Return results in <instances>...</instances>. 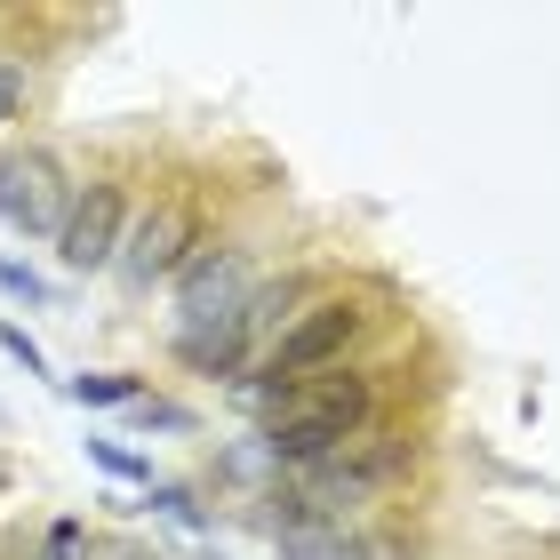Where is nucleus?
I'll return each instance as SVG.
<instances>
[{
    "label": "nucleus",
    "instance_id": "nucleus-14",
    "mask_svg": "<svg viewBox=\"0 0 560 560\" xmlns=\"http://www.w3.org/2000/svg\"><path fill=\"white\" fill-rule=\"evenodd\" d=\"M0 352H9V361H16L24 376H48V352H40L33 337H24V328H16V320H0Z\"/></svg>",
    "mask_w": 560,
    "mask_h": 560
},
{
    "label": "nucleus",
    "instance_id": "nucleus-7",
    "mask_svg": "<svg viewBox=\"0 0 560 560\" xmlns=\"http://www.w3.org/2000/svg\"><path fill=\"white\" fill-rule=\"evenodd\" d=\"M176 361L200 369V376H233L248 361V304L224 313V320H185L176 328Z\"/></svg>",
    "mask_w": 560,
    "mask_h": 560
},
{
    "label": "nucleus",
    "instance_id": "nucleus-17",
    "mask_svg": "<svg viewBox=\"0 0 560 560\" xmlns=\"http://www.w3.org/2000/svg\"><path fill=\"white\" fill-rule=\"evenodd\" d=\"M129 560H144V552H129Z\"/></svg>",
    "mask_w": 560,
    "mask_h": 560
},
{
    "label": "nucleus",
    "instance_id": "nucleus-5",
    "mask_svg": "<svg viewBox=\"0 0 560 560\" xmlns=\"http://www.w3.org/2000/svg\"><path fill=\"white\" fill-rule=\"evenodd\" d=\"M248 296H257V265H248V248L200 241L185 257V272H176V328H185V320H224V313H241Z\"/></svg>",
    "mask_w": 560,
    "mask_h": 560
},
{
    "label": "nucleus",
    "instance_id": "nucleus-8",
    "mask_svg": "<svg viewBox=\"0 0 560 560\" xmlns=\"http://www.w3.org/2000/svg\"><path fill=\"white\" fill-rule=\"evenodd\" d=\"M280 560H385L376 545L345 537V521H280Z\"/></svg>",
    "mask_w": 560,
    "mask_h": 560
},
{
    "label": "nucleus",
    "instance_id": "nucleus-15",
    "mask_svg": "<svg viewBox=\"0 0 560 560\" xmlns=\"http://www.w3.org/2000/svg\"><path fill=\"white\" fill-rule=\"evenodd\" d=\"M137 417H144L152 432H192V417L176 409V400H137Z\"/></svg>",
    "mask_w": 560,
    "mask_h": 560
},
{
    "label": "nucleus",
    "instance_id": "nucleus-11",
    "mask_svg": "<svg viewBox=\"0 0 560 560\" xmlns=\"http://www.w3.org/2000/svg\"><path fill=\"white\" fill-rule=\"evenodd\" d=\"M89 456H96V465H105L113 480H144V489H152V465H144L137 448H120V441H89Z\"/></svg>",
    "mask_w": 560,
    "mask_h": 560
},
{
    "label": "nucleus",
    "instance_id": "nucleus-13",
    "mask_svg": "<svg viewBox=\"0 0 560 560\" xmlns=\"http://www.w3.org/2000/svg\"><path fill=\"white\" fill-rule=\"evenodd\" d=\"M0 289H9L16 304H33V313H40V304H48V280H40L33 265H16V257H0Z\"/></svg>",
    "mask_w": 560,
    "mask_h": 560
},
{
    "label": "nucleus",
    "instance_id": "nucleus-12",
    "mask_svg": "<svg viewBox=\"0 0 560 560\" xmlns=\"http://www.w3.org/2000/svg\"><path fill=\"white\" fill-rule=\"evenodd\" d=\"M33 560H89V521H57V528L40 537Z\"/></svg>",
    "mask_w": 560,
    "mask_h": 560
},
{
    "label": "nucleus",
    "instance_id": "nucleus-16",
    "mask_svg": "<svg viewBox=\"0 0 560 560\" xmlns=\"http://www.w3.org/2000/svg\"><path fill=\"white\" fill-rule=\"evenodd\" d=\"M24 105V65H0V120Z\"/></svg>",
    "mask_w": 560,
    "mask_h": 560
},
{
    "label": "nucleus",
    "instance_id": "nucleus-6",
    "mask_svg": "<svg viewBox=\"0 0 560 560\" xmlns=\"http://www.w3.org/2000/svg\"><path fill=\"white\" fill-rule=\"evenodd\" d=\"M120 241H129V192L96 176V185H81L65 233H57V265H65V272H105V265L120 257Z\"/></svg>",
    "mask_w": 560,
    "mask_h": 560
},
{
    "label": "nucleus",
    "instance_id": "nucleus-4",
    "mask_svg": "<svg viewBox=\"0 0 560 560\" xmlns=\"http://www.w3.org/2000/svg\"><path fill=\"white\" fill-rule=\"evenodd\" d=\"M209 241L192 224V209L185 200H152V209L129 224V241H120V257H113V272L129 280V289H152V280H176L185 272V257Z\"/></svg>",
    "mask_w": 560,
    "mask_h": 560
},
{
    "label": "nucleus",
    "instance_id": "nucleus-10",
    "mask_svg": "<svg viewBox=\"0 0 560 560\" xmlns=\"http://www.w3.org/2000/svg\"><path fill=\"white\" fill-rule=\"evenodd\" d=\"M144 504H152V513H168L176 528H209V513H200V497H192V489H168V480H152Z\"/></svg>",
    "mask_w": 560,
    "mask_h": 560
},
{
    "label": "nucleus",
    "instance_id": "nucleus-1",
    "mask_svg": "<svg viewBox=\"0 0 560 560\" xmlns=\"http://www.w3.org/2000/svg\"><path fill=\"white\" fill-rule=\"evenodd\" d=\"M376 424V376L369 369H328V376H304V385L272 393V424H265V456L272 465H320L328 448H345L352 432Z\"/></svg>",
    "mask_w": 560,
    "mask_h": 560
},
{
    "label": "nucleus",
    "instance_id": "nucleus-3",
    "mask_svg": "<svg viewBox=\"0 0 560 560\" xmlns=\"http://www.w3.org/2000/svg\"><path fill=\"white\" fill-rule=\"evenodd\" d=\"M361 304L352 296H313L304 313L289 320V337H280L272 352H265V376H272V393H289V385H304V376H328L345 361V345L361 337Z\"/></svg>",
    "mask_w": 560,
    "mask_h": 560
},
{
    "label": "nucleus",
    "instance_id": "nucleus-9",
    "mask_svg": "<svg viewBox=\"0 0 560 560\" xmlns=\"http://www.w3.org/2000/svg\"><path fill=\"white\" fill-rule=\"evenodd\" d=\"M65 393L81 400V409H129V400H144V385L137 376H120V369H81V376H65Z\"/></svg>",
    "mask_w": 560,
    "mask_h": 560
},
{
    "label": "nucleus",
    "instance_id": "nucleus-2",
    "mask_svg": "<svg viewBox=\"0 0 560 560\" xmlns=\"http://www.w3.org/2000/svg\"><path fill=\"white\" fill-rule=\"evenodd\" d=\"M72 200H81V185H72V168L57 161V152H40V144H24L0 161V224L24 241H57L65 233V217H72Z\"/></svg>",
    "mask_w": 560,
    "mask_h": 560
}]
</instances>
